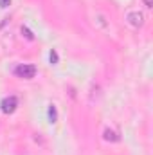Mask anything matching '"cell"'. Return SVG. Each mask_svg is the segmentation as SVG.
<instances>
[{"mask_svg":"<svg viewBox=\"0 0 153 155\" xmlns=\"http://www.w3.org/2000/svg\"><path fill=\"white\" fill-rule=\"evenodd\" d=\"M16 76L24 78V79H31V78H34L36 74V67L34 65H29V63H24V65H20V67H16Z\"/></svg>","mask_w":153,"mask_h":155,"instance_id":"6da1fadb","label":"cell"},{"mask_svg":"<svg viewBox=\"0 0 153 155\" xmlns=\"http://www.w3.org/2000/svg\"><path fill=\"white\" fill-rule=\"evenodd\" d=\"M126 20H128V24L133 25V27H142V25H144V15H142L141 11H130V13L126 15Z\"/></svg>","mask_w":153,"mask_h":155,"instance_id":"7a4b0ae2","label":"cell"},{"mask_svg":"<svg viewBox=\"0 0 153 155\" xmlns=\"http://www.w3.org/2000/svg\"><path fill=\"white\" fill-rule=\"evenodd\" d=\"M2 112L4 114H13L15 110H16V107H18V99H16V96H9V97H5L4 101H2Z\"/></svg>","mask_w":153,"mask_h":155,"instance_id":"3957f363","label":"cell"},{"mask_svg":"<svg viewBox=\"0 0 153 155\" xmlns=\"http://www.w3.org/2000/svg\"><path fill=\"white\" fill-rule=\"evenodd\" d=\"M56 119H58L56 107H54V105H50V107H49V121H50V123H56Z\"/></svg>","mask_w":153,"mask_h":155,"instance_id":"277c9868","label":"cell"},{"mask_svg":"<svg viewBox=\"0 0 153 155\" xmlns=\"http://www.w3.org/2000/svg\"><path fill=\"white\" fill-rule=\"evenodd\" d=\"M105 139H106V141H112V143H114V141H117L119 137H117V134H115L114 130H105Z\"/></svg>","mask_w":153,"mask_h":155,"instance_id":"5b68a950","label":"cell"},{"mask_svg":"<svg viewBox=\"0 0 153 155\" xmlns=\"http://www.w3.org/2000/svg\"><path fill=\"white\" fill-rule=\"evenodd\" d=\"M49 58H50V63H58V52L52 49L50 51V54H49Z\"/></svg>","mask_w":153,"mask_h":155,"instance_id":"8992f818","label":"cell"},{"mask_svg":"<svg viewBox=\"0 0 153 155\" xmlns=\"http://www.w3.org/2000/svg\"><path fill=\"white\" fill-rule=\"evenodd\" d=\"M22 35H25V38H27V40H33V38H34V36H33V33H31L27 27H22Z\"/></svg>","mask_w":153,"mask_h":155,"instance_id":"52a82bcc","label":"cell"},{"mask_svg":"<svg viewBox=\"0 0 153 155\" xmlns=\"http://www.w3.org/2000/svg\"><path fill=\"white\" fill-rule=\"evenodd\" d=\"M97 22H99V25H101V27H106V24H105V18H103V16H97Z\"/></svg>","mask_w":153,"mask_h":155,"instance_id":"ba28073f","label":"cell"},{"mask_svg":"<svg viewBox=\"0 0 153 155\" xmlns=\"http://www.w3.org/2000/svg\"><path fill=\"white\" fill-rule=\"evenodd\" d=\"M11 4V0H0V7H7Z\"/></svg>","mask_w":153,"mask_h":155,"instance_id":"9c48e42d","label":"cell"},{"mask_svg":"<svg viewBox=\"0 0 153 155\" xmlns=\"http://www.w3.org/2000/svg\"><path fill=\"white\" fill-rule=\"evenodd\" d=\"M142 2H144V5H146V7H151V5H153V0H142Z\"/></svg>","mask_w":153,"mask_h":155,"instance_id":"30bf717a","label":"cell"}]
</instances>
